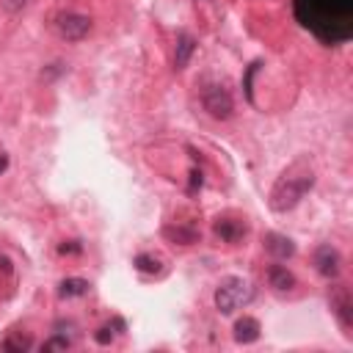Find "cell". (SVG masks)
I'll return each mask as SVG.
<instances>
[{
    "label": "cell",
    "mask_w": 353,
    "mask_h": 353,
    "mask_svg": "<svg viewBox=\"0 0 353 353\" xmlns=\"http://www.w3.org/2000/svg\"><path fill=\"white\" fill-rule=\"evenodd\" d=\"M56 28H58V36L67 39V42H80L89 36L91 31V20L86 14H75V12H67V14H58L56 17Z\"/></svg>",
    "instance_id": "obj_5"
},
{
    "label": "cell",
    "mask_w": 353,
    "mask_h": 353,
    "mask_svg": "<svg viewBox=\"0 0 353 353\" xmlns=\"http://www.w3.org/2000/svg\"><path fill=\"white\" fill-rule=\"evenodd\" d=\"M3 348H6V350H14V348H20V350H23V348H31V339H9Z\"/></svg>",
    "instance_id": "obj_18"
},
{
    "label": "cell",
    "mask_w": 353,
    "mask_h": 353,
    "mask_svg": "<svg viewBox=\"0 0 353 353\" xmlns=\"http://www.w3.org/2000/svg\"><path fill=\"white\" fill-rule=\"evenodd\" d=\"M312 185H315V168H312V163H309L306 157H298L295 163H290V166L282 171V176L273 183L271 199H268L271 210H273V213H287V210H293V207L312 191Z\"/></svg>",
    "instance_id": "obj_2"
},
{
    "label": "cell",
    "mask_w": 353,
    "mask_h": 353,
    "mask_svg": "<svg viewBox=\"0 0 353 353\" xmlns=\"http://www.w3.org/2000/svg\"><path fill=\"white\" fill-rule=\"evenodd\" d=\"M216 235L227 243H238L243 235H246V224L240 221H232V218H218L216 221Z\"/></svg>",
    "instance_id": "obj_11"
},
{
    "label": "cell",
    "mask_w": 353,
    "mask_h": 353,
    "mask_svg": "<svg viewBox=\"0 0 353 353\" xmlns=\"http://www.w3.org/2000/svg\"><path fill=\"white\" fill-rule=\"evenodd\" d=\"M194 50H196V39H194L191 34H180V36H176V47H174V67H176V69H185V67H188V61H191V56H194Z\"/></svg>",
    "instance_id": "obj_8"
},
{
    "label": "cell",
    "mask_w": 353,
    "mask_h": 353,
    "mask_svg": "<svg viewBox=\"0 0 353 353\" xmlns=\"http://www.w3.org/2000/svg\"><path fill=\"white\" fill-rule=\"evenodd\" d=\"M6 166H9V157H6L3 152H0V171H6Z\"/></svg>",
    "instance_id": "obj_21"
},
{
    "label": "cell",
    "mask_w": 353,
    "mask_h": 353,
    "mask_svg": "<svg viewBox=\"0 0 353 353\" xmlns=\"http://www.w3.org/2000/svg\"><path fill=\"white\" fill-rule=\"evenodd\" d=\"M72 342L67 339V337H56V339H50V342H45V350H67Z\"/></svg>",
    "instance_id": "obj_16"
},
{
    "label": "cell",
    "mask_w": 353,
    "mask_h": 353,
    "mask_svg": "<svg viewBox=\"0 0 353 353\" xmlns=\"http://www.w3.org/2000/svg\"><path fill=\"white\" fill-rule=\"evenodd\" d=\"M254 298V287L249 279H240V276H229L218 284L216 290V306L221 315H232L238 312L240 306H246L249 301Z\"/></svg>",
    "instance_id": "obj_3"
},
{
    "label": "cell",
    "mask_w": 353,
    "mask_h": 353,
    "mask_svg": "<svg viewBox=\"0 0 353 353\" xmlns=\"http://www.w3.org/2000/svg\"><path fill=\"white\" fill-rule=\"evenodd\" d=\"M331 306H334V312L339 315L342 326H345V328H350V326H353V315H350V293H348L345 287H334Z\"/></svg>",
    "instance_id": "obj_9"
},
{
    "label": "cell",
    "mask_w": 353,
    "mask_h": 353,
    "mask_svg": "<svg viewBox=\"0 0 353 353\" xmlns=\"http://www.w3.org/2000/svg\"><path fill=\"white\" fill-rule=\"evenodd\" d=\"M111 339H113V331H111L108 326H102V328L97 331V342H100V345H108Z\"/></svg>",
    "instance_id": "obj_17"
},
{
    "label": "cell",
    "mask_w": 353,
    "mask_h": 353,
    "mask_svg": "<svg viewBox=\"0 0 353 353\" xmlns=\"http://www.w3.org/2000/svg\"><path fill=\"white\" fill-rule=\"evenodd\" d=\"M28 3V0H3V6H6V12H20L23 6Z\"/></svg>",
    "instance_id": "obj_19"
},
{
    "label": "cell",
    "mask_w": 353,
    "mask_h": 353,
    "mask_svg": "<svg viewBox=\"0 0 353 353\" xmlns=\"http://www.w3.org/2000/svg\"><path fill=\"white\" fill-rule=\"evenodd\" d=\"M268 284L273 290H290V287H295V276L284 265H271L268 268Z\"/></svg>",
    "instance_id": "obj_12"
},
{
    "label": "cell",
    "mask_w": 353,
    "mask_h": 353,
    "mask_svg": "<svg viewBox=\"0 0 353 353\" xmlns=\"http://www.w3.org/2000/svg\"><path fill=\"white\" fill-rule=\"evenodd\" d=\"M262 243H265V251H271L276 260H287V257H293V254H295L293 240H290V238H284V235L268 232V235L262 238Z\"/></svg>",
    "instance_id": "obj_7"
},
{
    "label": "cell",
    "mask_w": 353,
    "mask_h": 353,
    "mask_svg": "<svg viewBox=\"0 0 353 353\" xmlns=\"http://www.w3.org/2000/svg\"><path fill=\"white\" fill-rule=\"evenodd\" d=\"M293 9L323 45H342L353 36V0H293Z\"/></svg>",
    "instance_id": "obj_1"
},
{
    "label": "cell",
    "mask_w": 353,
    "mask_h": 353,
    "mask_svg": "<svg viewBox=\"0 0 353 353\" xmlns=\"http://www.w3.org/2000/svg\"><path fill=\"white\" fill-rule=\"evenodd\" d=\"M202 105L213 119H221V122L229 119L232 111H235V100L224 86H207L202 91Z\"/></svg>",
    "instance_id": "obj_4"
},
{
    "label": "cell",
    "mask_w": 353,
    "mask_h": 353,
    "mask_svg": "<svg viewBox=\"0 0 353 353\" xmlns=\"http://www.w3.org/2000/svg\"><path fill=\"white\" fill-rule=\"evenodd\" d=\"M196 188H202V174L199 171L191 174V194H196Z\"/></svg>",
    "instance_id": "obj_20"
},
{
    "label": "cell",
    "mask_w": 353,
    "mask_h": 353,
    "mask_svg": "<svg viewBox=\"0 0 353 353\" xmlns=\"http://www.w3.org/2000/svg\"><path fill=\"white\" fill-rule=\"evenodd\" d=\"M61 298H75V295H86L89 293V282L86 279H64L61 282Z\"/></svg>",
    "instance_id": "obj_13"
},
{
    "label": "cell",
    "mask_w": 353,
    "mask_h": 353,
    "mask_svg": "<svg viewBox=\"0 0 353 353\" xmlns=\"http://www.w3.org/2000/svg\"><path fill=\"white\" fill-rule=\"evenodd\" d=\"M135 268L144 271V273H157L160 271V262L155 257H149V254H138L135 257Z\"/></svg>",
    "instance_id": "obj_15"
},
{
    "label": "cell",
    "mask_w": 353,
    "mask_h": 353,
    "mask_svg": "<svg viewBox=\"0 0 353 353\" xmlns=\"http://www.w3.org/2000/svg\"><path fill=\"white\" fill-rule=\"evenodd\" d=\"M315 265H317V273L326 276V279L339 276V265H342L339 251H337L334 246H320V249L315 251Z\"/></svg>",
    "instance_id": "obj_6"
},
{
    "label": "cell",
    "mask_w": 353,
    "mask_h": 353,
    "mask_svg": "<svg viewBox=\"0 0 353 353\" xmlns=\"http://www.w3.org/2000/svg\"><path fill=\"white\" fill-rule=\"evenodd\" d=\"M166 238L168 240H176V243H183V246H191L199 240V232L196 229H183V227H166Z\"/></svg>",
    "instance_id": "obj_14"
},
{
    "label": "cell",
    "mask_w": 353,
    "mask_h": 353,
    "mask_svg": "<svg viewBox=\"0 0 353 353\" xmlns=\"http://www.w3.org/2000/svg\"><path fill=\"white\" fill-rule=\"evenodd\" d=\"M260 320H254V317H240L238 323H235V342H240V345H251V342H257L260 339Z\"/></svg>",
    "instance_id": "obj_10"
}]
</instances>
